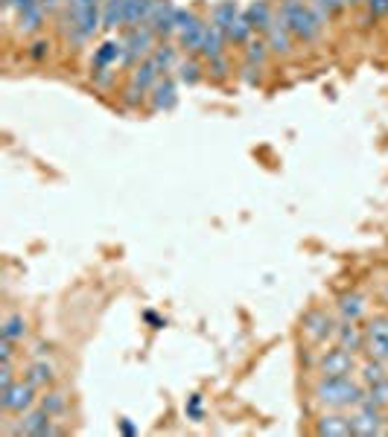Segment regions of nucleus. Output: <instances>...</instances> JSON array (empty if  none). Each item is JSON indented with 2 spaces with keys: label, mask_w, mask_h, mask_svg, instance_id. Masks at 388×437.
Here are the masks:
<instances>
[{
  "label": "nucleus",
  "mask_w": 388,
  "mask_h": 437,
  "mask_svg": "<svg viewBox=\"0 0 388 437\" xmlns=\"http://www.w3.org/2000/svg\"><path fill=\"white\" fill-rule=\"evenodd\" d=\"M152 3H155V0H126V26L129 30L149 24Z\"/></svg>",
  "instance_id": "nucleus-23"
},
{
  "label": "nucleus",
  "mask_w": 388,
  "mask_h": 437,
  "mask_svg": "<svg viewBox=\"0 0 388 437\" xmlns=\"http://www.w3.org/2000/svg\"><path fill=\"white\" fill-rule=\"evenodd\" d=\"M359 379H362V385H365V388H371V385L382 382V379H388L385 362H380V359H371V362H365L362 368H359Z\"/></svg>",
  "instance_id": "nucleus-28"
},
{
  "label": "nucleus",
  "mask_w": 388,
  "mask_h": 437,
  "mask_svg": "<svg viewBox=\"0 0 388 437\" xmlns=\"http://www.w3.org/2000/svg\"><path fill=\"white\" fill-rule=\"evenodd\" d=\"M187 417L196 420V422L204 417V411H202V393H193V397L187 400Z\"/></svg>",
  "instance_id": "nucleus-36"
},
{
  "label": "nucleus",
  "mask_w": 388,
  "mask_h": 437,
  "mask_svg": "<svg viewBox=\"0 0 388 437\" xmlns=\"http://www.w3.org/2000/svg\"><path fill=\"white\" fill-rule=\"evenodd\" d=\"M237 15H240V6L233 3V0H222V3H216L213 6V15H211V24L213 26H219L222 33L228 30V26L237 21Z\"/></svg>",
  "instance_id": "nucleus-25"
},
{
  "label": "nucleus",
  "mask_w": 388,
  "mask_h": 437,
  "mask_svg": "<svg viewBox=\"0 0 388 437\" xmlns=\"http://www.w3.org/2000/svg\"><path fill=\"white\" fill-rule=\"evenodd\" d=\"M126 55H123V64L129 67H137L141 62H146L152 53H155V30H152L149 24L143 26H134V30H129L126 35Z\"/></svg>",
  "instance_id": "nucleus-3"
},
{
  "label": "nucleus",
  "mask_w": 388,
  "mask_h": 437,
  "mask_svg": "<svg viewBox=\"0 0 388 437\" xmlns=\"http://www.w3.org/2000/svg\"><path fill=\"white\" fill-rule=\"evenodd\" d=\"M0 405H3V411L26 414L35 405V385H30L26 379H24V382L9 385L6 391H0Z\"/></svg>",
  "instance_id": "nucleus-6"
},
{
  "label": "nucleus",
  "mask_w": 388,
  "mask_h": 437,
  "mask_svg": "<svg viewBox=\"0 0 388 437\" xmlns=\"http://www.w3.org/2000/svg\"><path fill=\"white\" fill-rule=\"evenodd\" d=\"M353 371H356L353 350L333 347V350H324L321 359H318V373L321 376H351Z\"/></svg>",
  "instance_id": "nucleus-5"
},
{
  "label": "nucleus",
  "mask_w": 388,
  "mask_h": 437,
  "mask_svg": "<svg viewBox=\"0 0 388 437\" xmlns=\"http://www.w3.org/2000/svg\"><path fill=\"white\" fill-rule=\"evenodd\" d=\"M41 408H44L47 414L59 417V414H64V408H67V397L62 391H47L44 397H41Z\"/></svg>",
  "instance_id": "nucleus-30"
},
{
  "label": "nucleus",
  "mask_w": 388,
  "mask_h": 437,
  "mask_svg": "<svg viewBox=\"0 0 388 437\" xmlns=\"http://www.w3.org/2000/svg\"><path fill=\"white\" fill-rule=\"evenodd\" d=\"M301 327H303V335H307L312 344H321V341H327L330 335H336V327H333L330 315L321 312V309H312V312L303 315Z\"/></svg>",
  "instance_id": "nucleus-8"
},
{
  "label": "nucleus",
  "mask_w": 388,
  "mask_h": 437,
  "mask_svg": "<svg viewBox=\"0 0 388 437\" xmlns=\"http://www.w3.org/2000/svg\"><path fill=\"white\" fill-rule=\"evenodd\" d=\"M103 26L105 30L126 26V0H103Z\"/></svg>",
  "instance_id": "nucleus-22"
},
{
  "label": "nucleus",
  "mask_w": 388,
  "mask_h": 437,
  "mask_svg": "<svg viewBox=\"0 0 388 437\" xmlns=\"http://www.w3.org/2000/svg\"><path fill=\"white\" fill-rule=\"evenodd\" d=\"M310 6H312V12L321 21H327L330 15H336L339 9H344V0H310Z\"/></svg>",
  "instance_id": "nucleus-33"
},
{
  "label": "nucleus",
  "mask_w": 388,
  "mask_h": 437,
  "mask_svg": "<svg viewBox=\"0 0 388 437\" xmlns=\"http://www.w3.org/2000/svg\"><path fill=\"white\" fill-rule=\"evenodd\" d=\"M152 62L158 64V70L164 73V70H170L173 64H175V47H170V44H164V47H155V53L149 55Z\"/></svg>",
  "instance_id": "nucleus-34"
},
{
  "label": "nucleus",
  "mask_w": 388,
  "mask_h": 437,
  "mask_svg": "<svg viewBox=\"0 0 388 437\" xmlns=\"http://www.w3.org/2000/svg\"><path fill=\"white\" fill-rule=\"evenodd\" d=\"M225 33L219 30V26H213V24H207V33H204V41H202V50H199V55H204L207 62L211 59H219V55H225Z\"/></svg>",
  "instance_id": "nucleus-17"
},
{
  "label": "nucleus",
  "mask_w": 388,
  "mask_h": 437,
  "mask_svg": "<svg viewBox=\"0 0 388 437\" xmlns=\"http://www.w3.org/2000/svg\"><path fill=\"white\" fill-rule=\"evenodd\" d=\"M15 434H33V437H50V434H59V429L53 426V414H47L44 408H38V411H26L21 426L15 429Z\"/></svg>",
  "instance_id": "nucleus-9"
},
{
  "label": "nucleus",
  "mask_w": 388,
  "mask_h": 437,
  "mask_svg": "<svg viewBox=\"0 0 388 437\" xmlns=\"http://www.w3.org/2000/svg\"><path fill=\"white\" fill-rule=\"evenodd\" d=\"M175 12H178V6H173L170 0H155V3H152L149 26L155 30V35L166 38V35L175 33Z\"/></svg>",
  "instance_id": "nucleus-10"
},
{
  "label": "nucleus",
  "mask_w": 388,
  "mask_h": 437,
  "mask_svg": "<svg viewBox=\"0 0 388 437\" xmlns=\"http://www.w3.org/2000/svg\"><path fill=\"white\" fill-rule=\"evenodd\" d=\"M178 79H182L184 84H196L202 79V64L196 59H184L178 62Z\"/></svg>",
  "instance_id": "nucleus-32"
},
{
  "label": "nucleus",
  "mask_w": 388,
  "mask_h": 437,
  "mask_svg": "<svg viewBox=\"0 0 388 437\" xmlns=\"http://www.w3.org/2000/svg\"><path fill=\"white\" fill-rule=\"evenodd\" d=\"M12 379H15V371H12V359H0V391H6L9 385H15Z\"/></svg>",
  "instance_id": "nucleus-35"
},
{
  "label": "nucleus",
  "mask_w": 388,
  "mask_h": 437,
  "mask_svg": "<svg viewBox=\"0 0 388 437\" xmlns=\"http://www.w3.org/2000/svg\"><path fill=\"white\" fill-rule=\"evenodd\" d=\"M385 417H382V408L377 405H368V402H359L356 405V414L351 417V426H353V434H362V437H371V434H382L385 431Z\"/></svg>",
  "instance_id": "nucleus-7"
},
{
  "label": "nucleus",
  "mask_w": 388,
  "mask_h": 437,
  "mask_svg": "<svg viewBox=\"0 0 388 437\" xmlns=\"http://www.w3.org/2000/svg\"><path fill=\"white\" fill-rule=\"evenodd\" d=\"M211 70H213V76H228V62H225V55H219V59H211Z\"/></svg>",
  "instance_id": "nucleus-39"
},
{
  "label": "nucleus",
  "mask_w": 388,
  "mask_h": 437,
  "mask_svg": "<svg viewBox=\"0 0 388 437\" xmlns=\"http://www.w3.org/2000/svg\"><path fill=\"white\" fill-rule=\"evenodd\" d=\"M318 434H327V437H348L353 434V426H351V417H342V414H324L318 420Z\"/></svg>",
  "instance_id": "nucleus-16"
},
{
  "label": "nucleus",
  "mask_w": 388,
  "mask_h": 437,
  "mask_svg": "<svg viewBox=\"0 0 388 437\" xmlns=\"http://www.w3.org/2000/svg\"><path fill=\"white\" fill-rule=\"evenodd\" d=\"M175 82L173 79H158V84L152 88V111H170L175 105Z\"/></svg>",
  "instance_id": "nucleus-19"
},
{
  "label": "nucleus",
  "mask_w": 388,
  "mask_h": 437,
  "mask_svg": "<svg viewBox=\"0 0 388 437\" xmlns=\"http://www.w3.org/2000/svg\"><path fill=\"white\" fill-rule=\"evenodd\" d=\"M146 321H149V323H155V327H164V321H161L155 312H146Z\"/></svg>",
  "instance_id": "nucleus-42"
},
{
  "label": "nucleus",
  "mask_w": 388,
  "mask_h": 437,
  "mask_svg": "<svg viewBox=\"0 0 388 437\" xmlns=\"http://www.w3.org/2000/svg\"><path fill=\"white\" fill-rule=\"evenodd\" d=\"M47 53H50V44H47V41H35V44L30 47V59L44 62V59H47Z\"/></svg>",
  "instance_id": "nucleus-38"
},
{
  "label": "nucleus",
  "mask_w": 388,
  "mask_h": 437,
  "mask_svg": "<svg viewBox=\"0 0 388 437\" xmlns=\"http://www.w3.org/2000/svg\"><path fill=\"white\" fill-rule=\"evenodd\" d=\"M365 3H368L371 18H382V15H388V0H365Z\"/></svg>",
  "instance_id": "nucleus-37"
},
{
  "label": "nucleus",
  "mask_w": 388,
  "mask_h": 437,
  "mask_svg": "<svg viewBox=\"0 0 388 437\" xmlns=\"http://www.w3.org/2000/svg\"><path fill=\"white\" fill-rule=\"evenodd\" d=\"M242 15L248 18V24L254 26V33H263V35H266L269 26L277 21L274 12H272V6H269V0H254V3L242 12Z\"/></svg>",
  "instance_id": "nucleus-12"
},
{
  "label": "nucleus",
  "mask_w": 388,
  "mask_h": 437,
  "mask_svg": "<svg viewBox=\"0 0 388 437\" xmlns=\"http://www.w3.org/2000/svg\"><path fill=\"white\" fill-rule=\"evenodd\" d=\"M252 35H254V26L248 24V18L242 15V12L237 15V21H233L228 30H225V38L233 41V44H248V41H252Z\"/></svg>",
  "instance_id": "nucleus-27"
},
{
  "label": "nucleus",
  "mask_w": 388,
  "mask_h": 437,
  "mask_svg": "<svg viewBox=\"0 0 388 437\" xmlns=\"http://www.w3.org/2000/svg\"><path fill=\"white\" fill-rule=\"evenodd\" d=\"M385 298H388V286H385Z\"/></svg>",
  "instance_id": "nucleus-45"
},
{
  "label": "nucleus",
  "mask_w": 388,
  "mask_h": 437,
  "mask_svg": "<svg viewBox=\"0 0 388 437\" xmlns=\"http://www.w3.org/2000/svg\"><path fill=\"white\" fill-rule=\"evenodd\" d=\"M100 3L103 0H67V15L79 24V30L85 33V38H91L103 24Z\"/></svg>",
  "instance_id": "nucleus-4"
},
{
  "label": "nucleus",
  "mask_w": 388,
  "mask_h": 437,
  "mask_svg": "<svg viewBox=\"0 0 388 437\" xmlns=\"http://www.w3.org/2000/svg\"><path fill=\"white\" fill-rule=\"evenodd\" d=\"M204 33H207V24L199 15H193L182 30H178V44H182L187 53H199L202 41H204Z\"/></svg>",
  "instance_id": "nucleus-11"
},
{
  "label": "nucleus",
  "mask_w": 388,
  "mask_h": 437,
  "mask_svg": "<svg viewBox=\"0 0 388 437\" xmlns=\"http://www.w3.org/2000/svg\"><path fill=\"white\" fill-rule=\"evenodd\" d=\"M41 0H6V6H12V9H18V12H24V9H30V6H38Z\"/></svg>",
  "instance_id": "nucleus-40"
},
{
  "label": "nucleus",
  "mask_w": 388,
  "mask_h": 437,
  "mask_svg": "<svg viewBox=\"0 0 388 437\" xmlns=\"http://www.w3.org/2000/svg\"><path fill=\"white\" fill-rule=\"evenodd\" d=\"M44 6H30V9H24V12H18V30L21 33H26V35H33V33H38L41 26H44Z\"/></svg>",
  "instance_id": "nucleus-24"
},
{
  "label": "nucleus",
  "mask_w": 388,
  "mask_h": 437,
  "mask_svg": "<svg viewBox=\"0 0 388 437\" xmlns=\"http://www.w3.org/2000/svg\"><path fill=\"white\" fill-rule=\"evenodd\" d=\"M120 431H123V434H134L137 429H134V422H132V420H120Z\"/></svg>",
  "instance_id": "nucleus-41"
},
{
  "label": "nucleus",
  "mask_w": 388,
  "mask_h": 437,
  "mask_svg": "<svg viewBox=\"0 0 388 437\" xmlns=\"http://www.w3.org/2000/svg\"><path fill=\"white\" fill-rule=\"evenodd\" d=\"M365 350L371 359L388 362V335H365Z\"/></svg>",
  "instance_id": "nucleus-31"
},
{
  "label": "nucleus",
  "mask_w": 388,
  "mask_h": 437,
  "mask_svg": "<svg viewBox=\"0 0 388 437\" xmlns=\"http://www.w3.org/2000/svg\"><path fill=\"white\" fill-rule=\"evenodd\" d=\"M0 338H9V341H24L26 338V321L21 315H9L0 327Z\"/></svg>",
  "instance_id": "nucleus-29"
},
{
  "label": "nucleus",
  "mask_w": 388,
  "mask_h": 437,
  "mask_svg": "<svg viewBox=\"0 0 388 437\" xmlns=\"http://www.w3.org/2000/svg\"><path fill=\"white\" fill-rule=\"evenodd\" d=\"M26 382L35 385V388H47L55 382V364L47 362V359H38L30 364V371H26Z\"/></svg>",
  "instance_id": "nucleus-20"
},
{
  "label": "nucleus",
  "mask_w": 388,
  "mask_h": 437,
  "mask_svg": "<svg viewBox=\"0 0 388 437\" xmlns=\"http://www.w3.org/2000/svg\"><path fill=\"white\" fill-rule=\"evenodd\" d=\"M356 3H362V0H344V6H356Z\"/></svg>",
  "instance_id": "nucleus-44"
},
{
  "label": "nucleus",
  "mask_w": 388,
  "mask_h": 437,
  "mask_svg": "<svg viewBox=\"0 0 388 437\" xmlns=\"http://www.w3.org/2000/svg\"><path fill=\"white\" fill-rule=\"evenodd\" d=\"M277 18H281V24L298 41H315L318 33H321V24H324L312 12V6L303 3V0H283L281 12H277Z\"/></svg>",
  "instance_id": "nucleus-1"
},
{
  "label": "nucleus",
  "mask_w": 388,
  "mask_h": 437,
  "mask_svg": "<svg viewBox=\"0 0 388 437\" xmlns=\"http://www.w3.org/2000/svg\"><path fill=\"white\" fill-rule=\"evenodd\" d=\"M126 55V44L123 41H105L103 47H96L94 53V67H114Z\"/></svg>",
  "instance_id": "nucleus-18"
},
{
  "label": "nucleus",
  "mask_w": 388,
  "mask_h": 437,
  "mask_svg": "<svg viewBox=\"0 0 388 437\" xmlns=\"http://www.w3.org/2000/svg\"><path fill=\"white\" fill-rule=\"evenodd\" d=\"M266 41H269V50H272V53H281V55H286L289 50H292V33H289L286 26L281 24V18H277V21L269 26Z\"/></svg>",
  "instance_id": "nucleus-21"
},
{
  "label": "nucleus",
  "mask_w": 388,
  "mask_h": 437,
  "mask_svg": "<svg viewBox=\"0 0 388 437\" xmlns=\"http://www.w3.org/2000/svg\"><path fill=\"white\" fill-rule=\"evenodd\" d=\"M365 312H368L365 294L348 292V294H342V298H339V315H342V321H359Z\"/></svg>",
  "instance_id": "nucleus-15"
},
{
  "label": "nucleus",
  "mask_w": 388,
  "mask_h": 437,
  "mask_svg": "<svg viewBox=\"0 0 388 437\" xmlns=\"http://www.w3.org/2000/svg\"><path fill=\"white\" fill-rule=\"evenodd\" d=\"M59 3H62V0H41V6H44V9H55Z\"/></svg>",
  "instance_id": "nucleus-43"
},
{
  "label": "nucleus",
  "mask_w": 388,
  "mask_h": 437,
  "mask_svg": "<svg viewBox=\"0 0 388 437\" xmlns=\"http://www.w3.org/2000/svg\"><path fill=\"white\" fill-rule=\"evenodd\" d=\"M158 79H161V70H158V64L152 62V59H146V62H141L134 67V73H132V88H137L141 93H146V91H152L158 84Z\"/></svg>",
  "instance_id": "nucleus-13"
},
{
  "label": "nucleus",
  "mask_w": 388,
  "mask_h": 437,
  "mask_svg": "<svg viewBox=\"0 0 388 437\" xmlns=\"http://www.w3.org/2000/svg\"><path fill=\"white\" fill-rule=\"evenodd\" d=\"M336 338H339V347L344 350H365V330L356 327V321H342L336 327Z\"/></svg>",
  "instance_id": "nucleus-14"
},
{
  "label": "nucleus",
  "mask_w": 388,
  "mask_h": 437,
  "mask_svg": "<svg viewBox=\"0 0 388 437\" xmlns=\"http://www.w3.org/2000/svg\"><path fill=\"white\" fill-rule=\"evenodd\" d=\"M269 41L266 38H252L245 44V64H252V67H263L269 59Z\"/></svg>",
  "instance_id": "nucleus-26"
},
{
  "label": "nucleus",
  "mask_w": 388,
  "mask_h": 437,
  "mask_svg": "<svg viewBox=\"0 0 388 437\" xmlns=\"http://www.w3.org/2000/svg\"><path fill=\"white\" fill-rule=\"evenodd\" d=\"M315 400L327 408H348L365 400V388L351 376H321V382L315 385Z\"/></svg>",
  "instance_id": "nucleus-2"
}]
</instances>
